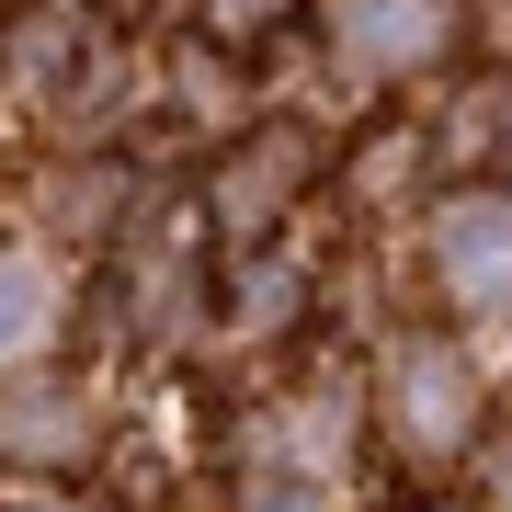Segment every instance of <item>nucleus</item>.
Instances as JSON below:
<instances>
[{"label": "nucleus", "mask_w": 512, "mask_h": 512, "mask_svg": "<svg viewBox=\"0 0 512 512\" xmlns=\"http://www.w3.org/2000/svg\"><path fill=\"white\" fill-rule=\"evenodd\" d=\"M126 171H114V160H80V171H57V183H46V217L57 228H69V239H103L114 217H126Z\"/></svg>", "instance_id": "1a4fd4ad"}, {"label": "nucleus", "mask_w": 512, "mask_h": 512, "mask_svg": "<svg viewBox=\"0 0 512 512\" xmlns=\"http://www.w3.org/2000/svg\"><path fill=\"white\" fill-rule=\"evenodd\" d=\"M501 512H512V501H501Z\"/></svg>", "instance_id": "f3484780"}, {"label": "nucleus", "mask_w": 512, "mask_h": 512, "mask_svg": "<svg viewBox=\"0 0 512 512\" xmlns=\"http://www.w3.org/2000/svg\"><path fill=\"white\" fill-rule=\"evenodd\" d=\"M421 262H433V296L456 319H501L512 308V194H444L433 228H421Z\"/></svg>", "instance_id": "39448f33"}, {"label": "nucleus", "mask_w": 512, "mask_h": 512, "mask_svg": "<svg viewBox=\"0 0 512 512\" xmlns=\"http://www.w3.org/2000/svg\"><path fill=\"white\" fill-rule=\"evenodd\" d=\"M80 46H92V35H80V0H35V12L12 23V69L23 80H57Z\"/></svg>", "instance_id": "9d476101"}, {"label": "nucleus", "mask_w": 512, "mask_h": 512, "mask_svg": "<svg viewBox=\"0 0 512 512\" xmlns=\"http://www.w3.org/2000/svg\"><path fill=\"white\" fill-rule=\"evenodd\" d=\"M490 160H512V69L490 80Z\"/></svg>", "instance_id": "4468645a"}, {"label": "nucleus", "mask_w": 512, "mask_h": 512, "mask_svg": "<svg viewBox=\"0 0 512 512\" xmlns=\"http://www.w3.org/2000/svg\"><path fill=\"white\" fill-rule=\"evenodd\" d=\"M171 92H183L194 126H251V92L228 80V46H194L183 69H171Z\"/></svg>", "instance_id": "9b49d317"}, {"label": "nucleus", "mask_w": 512, "mask_h": 512, "mask_svg": "<svg viewBox=\"0 0 512 512\" xmlns=\"http://www.w3.org/2000/svg\"><path fill=\"white\" fill-rule=\"evenodd\" d=\"M23 512H46V501H23Z\"/></svg>", "instance_id": "dca6fc26"}, {"label": "nucleus", "mask_w": 512, "mask_h": 512, "mask_svg": "<svg viewBox=\"0 0 512 512\" xmlns=\"http://www.w3.org/2000/svg\"><path fill=\"white\" fill-rule=\"evenodd\" d=\"M296 308H308V274L285 251H239V285H228V330L239 342H285Z\"/></svg>", "instance_id": "0eeeda50"}, {"label": "nucleus", "mask_w": 512, "mask_h": 512, "mask_svg": "<svg viewBox=\"0 0 512 512\" xmlns=\"http://www.w3.org/2000/svg\"><path fill=\"white\" fill-rule=\"evenodd\" d=\"M308 183H319V137L308 126H239L228 160H217V183H205V217H217L228 251H262Z\"/></svg>", "instance_id": "f03ea898"}, {"label": "nucleus", "mask_w": 512, "mask_h": 512, "mask_svg": "<svg viewBox=\"0 0 512 512\" xmlns=\"http://www.w3.org/2000/svg\"><path fill=\"white\" fill-rule=\"evenodd\" d=\"M308 12L353 80H433L467 35V0H308Z\"/></svg>", "instance_id": "7ed1b4c3"}, {"label": "nucleus", "mask_w": 512, "mask_h": 512, "mask_svg": "<svg viewBox=\"0 0 512 512\" xmlns=\"http://www.w3.org/2000/svg\"><path fill=\"white\" fill-rule=\"evenodd\" d=\"M467 12H478V23H490V35L512 46V0H467Z\"/></svg>", "instance_id": "2eb2a0df"}, {"label": "nucleus", "mask_w": 512, "mask_h": 512, "mask_svg": "<svg viewBox=\"0 0 512 512\" xmlns=\"http://www.w3.org/2000/svg\"><path fill=\"white\" fill-rule=\"evenodd\" d=\"M296 12H308V0H205V46H262V35H285Z\"/></svg>", "instance_id": "f8f14e48"}, {"label": "nucleus", "mask_w": 512, "mask_h": 512, "mask_svg": "<svg viewBox=\"0 0 512 512\" xmlns=\"http://www.w3.org/2000/svg\"><path fill=\"white\" fill-rule=\"evenodd\" d=\"M46 342H57V262L0 251V376H12V365H35Z\"/></svg>", "instance_id": "423d86ee"}, {"label": "nucleus", "mask_w": 512, "mask_h": 512, "mask_svg": "<svg viewBox=\"0 0 512 512\" xmlns=\"http://www.w3.org/2000/svg\"><path fill=\"white\" fill-rule=\"evenodd\" d=\"M92 456H103V410H92V387H69L46 353L0 376V467H23V478H69V467H92Z\"/></svg>", "instance_id": "20e7f679"}, {"label": "nucleus", "mask_w": 512, "mask_h": 512, "mask_svg": "<svg viewBox=\"0 0 512 512\" xmlns=\"http://www.w3.org/2000/svg\"><path fill=\"white\" fill-rule=\"evenodd\" d=\"M410 160H421V137H376L353 183H365V194H399V183H410Z\"/></svg>", "instance_id": "ddd939ff"}, {"label": "nucleus", "mask_w": 512, "mask_h": 512, "mask_svg": "<svg viewBox=\"0 0 512 512\" xmlns=\"http://www.w3.org/2000/svg\"><path fill=\"white\" fill-rule=\"evenodd\" d=\"M478 410H490V376L467 342H433V330L387 342V433L410 467H456L478 444Z\"/></svg>", "instance_id": "f257e3e1"}, {"label": "nucleus", "mask_w": 512, "mask_h": 512, "mask_svg": "<svg viewBox=\"0 0 512 512\" xmlns=\"http://www.w3.org/2000/svg\"><path fill=\"white\" fill-rule=\"evenodd\" d=\"M239 512H342V478L296 456H239Z\"/></svg>", "instance_id": "6e6552de"}]
</instances>
